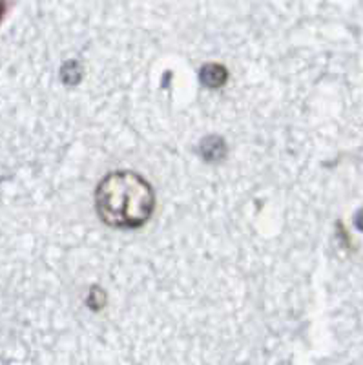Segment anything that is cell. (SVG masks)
I'll return each instance as SVG.
<instances>
[{
    "mask_svg": "<svg viewBox=\"0 0 363 365\" xmlns=\"http://www.w3.org/2000/svg\"><path fill=\"white\" fill-rule=\"evenodd\" d=\"M62 81L66 84H77L78 79H81V75H83V71H81V66H78L75 61H71V63H68L66 66L62 68Z\"/></svg>",
    "mask_w": 363,
    "mask_h": 365,
    "instance_id": "cell-4",
    "label": "cell"
},
{
    "mask_svg": "<svg viewBox=\"0 0 363 365\" xmlns=\"http://www.w3.org/2000/svg\"><path fill=\"white\" fill-rule=\"evenodd\" d=\"M228 79V73L223 66L219 64H208V66L203 68L201 71V81L205 86L208 88H219L223 86Z\"/></svg>",
    "mask_w": 363,
    "mask_h": 365,
    "instance_id": "cell-2",
    "label": "cell"
},
{
    "mask_svg": "<svg viewBox=\"0 0 363 365\" xmlns=\"http://www.w3.org/2000/svg\"><path fill=\"white\" fill-rule=\"evenodd\" d=\"M212 137L210 139H207L205 141V148H203V155H205V159H208V161H215V159H221L225 154V143L221 141V139H218L215 137V145H212Z\"/></svg>",
    "mask_w": 363,
    "mask_h": 365,
    "instance_id": "cell-3",
    "label": "cell"
},
{
    "mask_svg": "<svg viewBox=\"0 0 363 365\" xmlns=\"http://www.w3.org/2000/svg\"><path fill=\"white\" fill-rule=\"evenodd\" d=\"M96 208L101 220L110 227L137 228L152 217L155 195L140 175L113 172L97 187Z\"/></svg>",
    "mask_w": 363,
    "mask_h": 365,
    "instance_id": "cell-1",
    "label": "cell"
},
{
    "mask_svg": "<svg viewBox=\"0 0 363 365\" xmlns=\"http://www.w3.org/2000/svg\"><path fill=\"white\" fill-rule=\"evenodd\" d=\"M4 15H6V0H0V22H2Z\"/></svg>",
    "mask_w": 363,
    "mask_h": 365,
    "instance_id": "cell-5",
    "label": "cell"
}]
</instances>
